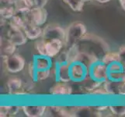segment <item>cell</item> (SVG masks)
Listing matches in <instances>:
<instances>
[{
	"mask_svg": "<svg viewBox=\"0 0 125 117\" xmlns=\"http://www.w3.org/2000/svg\"><path fill=\"white\" fill-rule=\"evenodd\" d=\"M76 46L78 47L79 52L91 55L100 61L110 51L109 45L102 38L92 33L86 34L77 43Z\"/></svg>",
	"mask_w": 125,
	"mask_h": 117,
	"instance_id": "6da1fadb",
	"label": "cell"
},
{
	"mask_svg": "<svg viewBox=\"0 0 125 117\" xmlns=\"http://www.w3.org/2000/svg\"><path fill=\"white\" fill-rule=\"evenodd\" d=\"M64 47H65L64 42L60 40H45L41 38L35 42V49L38 54L51 59L56 57Z\"/></svg>",
	"mask_w": 125,
	"mask_h": 117,
	"instance_id": "7a4b0ae2",
	"label": "cell"
},
{
	"mask_svg": "<svg viewBox=\"0 0 125 117\" xmlns=\"http://www.w3.org/2000/svg\"><path fill=\"white\" fill-rule=\"evenodd\" d=\"M86 34L87 28L84 24L80 21L73 22L66 28L65 47L68 48L75 45Z\"/></svg>",
	"mask_w": 125,
	"mask_h": 117,
	"instance_id": "3957f363",
	"label": "cell"
},
{
	"mask_svg": "<svg viewBox=\"0 0 125 117\" xmlns=\"http://www.w3.org/2000/svg\"><path fill=\"white\" fill-rule=\"evenodd\" d=\"M41 38L45 40H60L64 42L65 45L66 29H64L59 24H48L43 29Z\"/></svg>",
	"mask_w": 125,
	"mask_h": 117,
	"instance_id": "277c9868",
	"label": "cell"
},
{
	"mask_svg": "<svg viewBox=\"0 0 125 117\" xmlns=\"http://www.w3.org/2000/svg\"><path fill=\"white\" fill-rule=\"evenodd\" d=\"M70 74L72 81L75 83H83L89 77V70L83 63L75 61L70 65Z\"/></svg>",
	"mask_w": 125,
	"mask_h": 117,
	"instance_id": "5b68a950",
	"label": "cell"
},
{
	"mask_svg": "<svg viewBox=\"0 0 125 117\" xmlns=\"http://www.w3.org/2000/svg\"><path fill=\"white\" fill-rule=\"evenodd\" d=\"M89 77L94 80L105 83L109 80L108 66L102 61L95 63L89 69Z\"/></svg>",
	"mask_w": 125,
	"mask_h": 117,
	"instance_id": "8992f818",
	"label": "cell"
},
{
	"mask_svg": "<svg viewBox=\"0 0 125 117\" xmlns=\"http://www.w3.org/2000/svg\"><path fill=\"white\" fill-rule=\"evenodd\" d=\"M4 63L9 73H17L24 69L26 61L23 56L15 53L4 59Z\"/></svg>",
	"mask_w": 125,
	"mask_h": 117,
	"instance_id": "52a82bcc",
	"label": "cell"
},
{
	"mask_svg": "<svg viewBox=\"0 0 125 117\" xmlns=\"http://www.w3.org/2000/svg\"><path fill=\"white\" fill-rule=\"evenodd\" d=\"M27 22H30L37 26H43L47 19V11L44 8H33L28 13L25 14Z\"/></svg>",
	"mask_w": 125,
	"mask_h": 117,
	"instance_id": "ba28073f",
	"label": "cell"
},
{
	"mask_svg": "<svg viewBox=\"0 0 125 117\" xmlns=\"http://www.w3.org/2000/svg\"><path fill=\"white\" fill-rule=\"evenodd\" d=\"M70 63H54V76L56 81L69 83L72 81L70 74Z\"/></svg>",
	"mask_w": 125,
	"mask_h": 117,
	"instance_id": "9c48e42d",
	"label": "cell"
},
{
	"mask_svg": "<svg viewBox=\"0 0 125 117\" xmlns=\"http://www.w3.org/2000/svg\"><path fill=\"white\" fill-rule=\"evenodd\" d=\"M7 88L9 94L13 95V96H20L26 94L23 84L22 80L19 77H13L9 79L7 82Z\"/></svg>",
	"mask_w": 125,
	"mask_h": 117,
	"instance_id": "30bf717a",
	"label": "cell"
},
{
	"mask_svg": "<svg viewBox=\"0 0 125 117\" xmlns=\"http://www.w3.org/2000/svg\"><path fill=\"white\" fill-rule=\"evenodd\" d=\"M7 38L16 46L23 45L27 43L28 38L22 30H17L10 27L7 33Z\"/></svg>",
	"mask_w": 125,
	"mask_h": 117,
	"instance_id": "8fae6325",
	"label": "cell"
},
{
	"mask_svg": "<svg viewBox=\"0 0 125 117\" xmlns=\"http://www.w3.org/2000/svg\"><path fill=\"white\" fill-rule=\"evenodd\" d=\"M49 92L53 96H68L72 94V88L68 83L58 81L50 88Z\"/></svg>",
	"mask_w": 125,
	"mask_h": 117,
	"instance_id": "7c38bea8",
	"label": "cell"
},
{
	"mask_svg": "<svg viewBox=\"0 0 125 117\" xmlns=\"http://www.w3.org/2000/svg\"><path fill=\"white\" fill-rule=\"evenodd\" d=\"M23 31L29 40H37L42 37L43 34V29L41 27L30 22L26 23Z\"/></svg>",
	"mask_w": 125,
	"mask_h": 117,
	"instance_id": "4fadbf2b",
	"label": "cell"
},
{
	"mask_svg": "<svg viewBox=\"0 0 125 117\" xmlns=\"http://www.w3.org/2000/svg\"><path fill=\"white\" fill-rule=\"evenodd\" d=\"M23 113L28 117H41L46 114L47 107L46 105H23Z\"/></svg>",
	"mask_w": 125,
	"mask_h": 117,
	"instance_id": "5bb4252c",
	"label": "cell"
},
{
	"mask_svg": "<svg viewBox=\"0 0 125 117\" xmlns=\"http://www.w3.org/2000/svg\"><path fill=\"white\" fill-rule=\"evenodd\" d=\"M33 62L34 65H35L37 70H51L53 67V63L51 58L47 57V56L38 54L37 55L34 56V58L33 59Z\"/></svg>",
	"mask_w": 125,
	"mask_h": 117,
	"instance_id": "9a60e30c",
	"label": "cell"
},
{
	"mask_svg": "<svg viewBox=\"0 0 125 117\" xmlns=\"http://www.w3.org/2000/svg\"><path fill=\"white\" fill-rule=\"evenodd\" d=\"M16 45H14L10 40L6 38H1V56L3 59L8 58L9 56L15 54L16 50Z\"/></svg>",
	"mask_w": 125,
	"mask_h": 117,
	"instance_id": "2e32d148",
	"label": "cell"
},
{
	"mask_svg": "<svg viewBox=\"0 0 125 117\" xmlns=\"http://www.w3.org/2000/svg\"><path fill=\"white\" fill-rule=\"evenodd\" d=\"M26 23H27V20L25 18V14L16 12V13L10 20L9 25L11 28L22 30L23 31Z\"/></svg>",
	"mask_w": 125,
	"mask_h": 117,
	"instance_id": "e0dca14e",
	"label": "cell"
},
{
	"mask_svg": "<svg viewBox=\"0 0 125 117\" xmlns=\"http://www.w3.org/2000/svg\"><path fill=\"white\" fill-rule=\"evenodd\" d=\"M14 6L16 12L21 13H28L34 7V4L32 0H15Z\"/></svg>",
	"mask_w": 125,
	"mask_h": 117,
	"instance_id": "ac0fdd59",
	"label": "cell"
},
{
	"mask_svg": "<svg viewBox=\"0 0 125 117\" xmlns=\"http://www.w3.org/2000/svg\"><path fill=\"white\" fill-rule=\"evenodd\" d=\"M76 61H79V62H81L82 63H83L89 70L95 63L100 61V60H98L96 57H94V56L91 55L79 52V54L78 55V57H77Z\"/></svg>",
	"mask_w": 125,
	"mask_h": 117,
	"instance_id": "d6986e66",
	"label": "cell"
},
{
	"mask_svg": "<svg viewBox=\"0 0 125 117\" xmlns=\"http://www.w3.org/2000/svg\"><path fill=\"white\" fill-rule=\"evenodd\" d=\"M120 82H116L108 80L103 83V87L108 95H119V88Z\"/></svg>",
	"mask_w": 125,
	"mask_h": 117,
	"instance_id": "ffe728a7",
	"label": "cell"
},
{
	"mask_svg": "<svg viewBox=\"0 0 125 117\" xmlns=\"http://www.w3.org/2000/svg\"><path fill=\"white\" fill-rule=\"evenodd\" d=\"M16 13V10L14 5L11 6H2L0 9V15L1 18L10 20L12 16Z\"/></svg>",
	"mask_w": 125,
	"mask_h": 117,
	"instance_id": "44dd1931",
	"label": "cell"
},
{
	"mask_svg": "<svg viewBox=\"0 0 125 117\" xmlns=\"http://www.w3.org/2000/svg\"><path fill=\"white\" fill-rule=\"evenodd\" d=\"M63 2L74 12H82L83 10L85 5L83 0H63Z\"/></svg>",
	"mask_w": 125,
	"mask_h": 117,
	"instance_id": "7402d4cb",
	"label": "cell"
},
{
	"mask_svg": "<svg viewBox=\"0 0 125 117\" xmlns=\"http://www.w3.org/2000/svg\"><path fill=\"white\" fill-rule=\"evenodd\" d=\"M101 61L105 63L107 66H109L110 64L115 63V62H120V54L119 52H108L102 59Z\"/></svg>",
	"mask_w": 125,
	"mask_h": 117,
	"instance_id": "603a6c76",
	"label": "cell"
},
{
	"mask_svg": "<svg viewBox=\"0 0 125 117\" xmlns=\"http://www.w3.org/2000/svg\"><path fill=\"white\" fill-rule=\"evenodd\" d=\"M51 72H52V71H51V70H37L34 81L37 82V81H42V80H47V78H49L51 77Z\"/></svg>",
	"mask_w": 125,
	"mask_h": 117,
	"instance_id": "cb8c5ba5",
	"label": "cell"
},
{
	"mask_svg": "<svg viewBox=\"0 0 125 117\" xmlns=\"http://www.w3.org/2000/svg\"><path fill=\"white\" fill-rule=\"evenodd\" d=\"M109 109L110 112L117 116H125V105H110Z\"/></svg>",
	"mask_w": 125,
	"mask_h": 117,
	"instance_id": "d4e9b609",
	"label": "cell"
},
{
	"mask_svg": "<svg viewBox=\"0 0 125 117\" xmlns=\"http://www.w3.org/2000/svg\"><path fill=\"white\" fill-rule=\"evenodd\" d=\"M37 68L35 66V65H34L33 60L29 63L28 65V73L30 76H31V79L34 81V80H35V77H36V73H37Z\"/></svg>",
	"mask_w": 125,
	"mask_h": 117,
	"instance_id": "484cf974",
	"label": "cell"
},
{
	"mask_svg": "<svg viewBox=\"0 0 125 117\" xmlns=\"http://www.w3.org/2000/svg\"><path fill=\"white\" fill-rule=\"evenodd\" d=\"M20 109H22V106L19 105H10V112H9V116H13L19 113Z\"/></svg>",
	"mask_w": 125,
	"mask_h": 117,
	"instance_id": "4316f807",
	"label": "cell"
},
{
	"mask_svg": "<svg viewBox=\"0 0 125 117\" xmlns=\"http://www.w3.org/2000/svg\"><path fill=\"white\" fill-rule=\"evenodd\" d=\"M10 109V105H2L0 107V116L2 117L9 116Z\"/></svg>",
	"mask_w": 125,
	"mask_h": 117,
	"instance_id": "83f0119b",
	"label": "cell"
},
{
	"mask_svg": "<svg viewBox=\"0 0 125 117\" xmlns=\"http://www.w3.org/2000/svg\"><path fill=\"white\" fill-rule=\"evenodd\" d=\"M35 8H44L48 0H32Z\"/></svg>",
	"mask_w": 125,
	"mask_h": 117,
	"instance_id": "f1b7e54d",
	"label": "cell"
},
{
	"mask_svg": "<svg viewBox=\"0 0 125 117\" xmlns=\"http://www.w3.org/2000/svg\"><path fill=\"white\" fill-rule=\"evenodd\" d=\"M119 95H120V96H125V80L120 82L119 88Z\"/></svg>",
	"mask_w": 125,
	"mask_h": 117,
	"instance_id": "f546056e",
	"label": "cell"
},
{
	"mask_svg": "<svg viewBox=\"0 0 125 117\" xmlns=\"http://www.w3.org/2000/svg\"><path fill=\"white\" fill-rule=\"evenodd\" d=\"M15 0H1L2 6H11L14 5Z\"/></svg>",
	"mask_w": 125,
	"mask_h": 117,
	"instance_id": "4dcf8cb0",
	"label": "cell"
},
{
	"mask_svg": "<svg viewBox=\"0 0 125 117\" xmlns=\"http://www.w3.org/2000/svg\"><path fill=\"white\" fill-rule=\"evenodd\" d=\"M96 2H99V3H101V4H104V3H107L110 2L111 0H95Z\"/></svg>",
	"mask_w": 125,
	"mask_h": 117,
	"instance_id": "1f68e13d",
	"label": "cell"
},
{
	"mask_svg": "<svg viewBox=\"0 0 125 117\" xmlns=\"http://www.w3.org/2000/svg\"><path fill=\"white\" fill-rule=\"evenodd\" d=\"M119 2H120V6L123 8V10L125 11V0H119Z\"/></svg>",
	"mask_w": 125,
	"mask_h": 117,
	"instance_id": "d6a6232c",
	"label": "cell"
},
{
	"mask_svg": "<svg viewBox=\"0 0 125 117\" xmlns=\"http://www.w3.org/2000/svg\"><path fill=\"white\" fill-rule=\"evenodd\" d=\"M83 1H84L85 2H89V1H90V0H83Z\"/></svg>",
	"mask_w": 125,
	"mask_h": 117,
	"instance_id": "836d02e7",
	"label": "cell"
}]
</instances>
